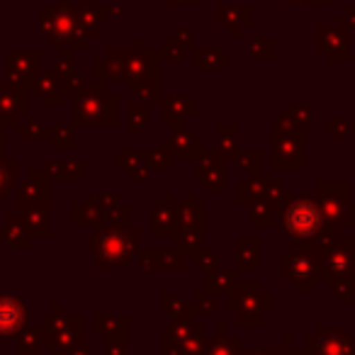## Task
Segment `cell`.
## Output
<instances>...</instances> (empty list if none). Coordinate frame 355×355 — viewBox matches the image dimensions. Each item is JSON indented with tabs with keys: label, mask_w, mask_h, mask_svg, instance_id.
I'll return each mask as SVG.
<instances>
[{
	"label": "cell",
	"mask_w": 355,
	"mask_h": 355,
	"mask_svg": "<svg viewBox=\"0 0 355 355\" xmlns=\"http://www.w3.org/2000/svg\"><path fill=\"white\" fill-rule=\"evenodd\" d=\"M321 227V212L314 202L300 200L285 214V229L295 236H311Z\"/></svg>",
	"instance_id": "cell-1"
},
{
	"label": "cell",
	"mask_w": 355,
	"mask_h": 355,
	"mask_svg": "<svg viewBox=\"0 0 355 355\" xmlns=\"http://www.w3.org/2000/svg\"><path fill=\"white\" fill-rule=\"evenodd\" d=\"M25 321V306L15 297H0V334H10Z\"/></svg>",
	"instance_id": "cell-2"
},
{
	"label": "cell",
	"mask_w": 355,
	"mask_h": 355,
	"mask_svg": "<svg viewBox=\"0 0 355 355\" xmlns=\"http://www.w3.org/2000/svg\"><path fill=\"white\" fill-rule=\"evenodd\" d=\"M290 268L295 270V277L297 280H309L311 275H314V270H311V263L309 258H302V256H295L290 261Z\"/></svg>",
	"instance_id": "cell-3"
}]
</instances>
